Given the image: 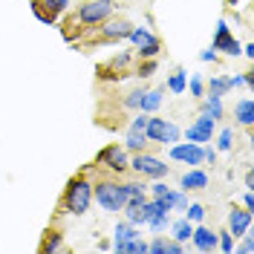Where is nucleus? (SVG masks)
<instances>
[{"mask_svg":"<svg viewBox=\"0 0 254 254\" xmlns=\"http://www.w3.org/2000/svg\"><path fill=\"white\" fill-rule=\"evenodd\" d=\"M90 202H93V182L84 179V176H75L69 179V185L64 190V199H61V208L72 217H81L90 211Z\"/></svg>","mask_w":254,"mask_h":254,"instance_id":"nucleus-1","label":"nucleus"},{"mask_svg":"<svg viewBox=\"0 0 254 254\" xmlns=\"http://www.w3.org/2000/svg\"><path fill=\"white\" fill-rule=\"evenodd\" d=\"M93 196L104 211L119 214L127 202V185H119V182H98V185H93Z\"/></svg>","mask_w":254,"mask_h":254,"instance_id":"nucleus-2","label":"nucleus"},{"mask_svg":"<svg viewBox=\"0 0 254 254\" xmlns=\"http://www.w3.org/2000/svg\"><path fill=\"white\" fill-rule=\"evenodd\" d=\"M113 15V0H87L78 9V23L81 26H101Z\"/></svg>","mask_w":254,"mask_h":254,"instance_id":"nucleus-3","label":"nucleus"},{"mask_svg":"<svg viewBox=\"0 0 254 254\" xmlns=\"http://www.w3.org/2000/svg\"><path fill=\"white\" fill-rule=\"evenodd\" d=\"M130 168H133L139 176H150V179H165V176H168V171H171L162 159L150 156V153H144V150L130 159Z\"/></svg>","mask_w":254,"mask_h":254,"instance_id":"nucleus-4","label":"nucleus"},{"mask_svg":"<svg viewBox=\"0 0 254 254\" xmlns=\"http://www.w3.org/2000/svg\"><path fill=\"white\" fill-rule=\"evenodd\" d=\"M127 38L133 41V47L139 49V58H156L159 55V38L147 26H133Z\"/></svg>","mask_w":254,"mask_h":254,"instance_id":"nucleus-5","label":"nucleus"},{"mask_svg":"<svg viewBox=\"0 0 254 254\" xmlns=\"http://www.w3.org/2000/svg\"><path fill=\"white\" fill-rule=\"evenodd\" d=\"M95 165H107V168H110V171H116V174H125V171H130L127 150H125V147H119V144H107V147L95 156Z\"/></svg>","mask_w":254,"mask_h":254,"instance_id":"nucleus-6","label":"nucleus"},{"mask_svg":"<svg viewBox=\"0 0 254 254\" xmlns=\"http://www.w3.org/2000/svg\"><path fill=\"white\" fill-rule=\"evenodd\" d=\"M171 159L174 162H182V165H190V168H199L202 165V144L196 142H176L171 144Z\"/></svg>","mask_w":254,"mask_h":254,"instance_id":"nucleus-7","label":"nucleus"},{"mask_svg":"<svg viewBox=\"0 0 254 254\" xmlns=\"http://www.w3.org/2000/svg\"><path fill=\"white\" fill-rule=\"evenodd\" d=\"M211 49H214V52H225V55H240L243 47L237 44V38L231 35V29H228L225 20L217 23V35H214V41H211Z\"/></svg>","mask_w":254,"mask_h":254,"instance_id":"nucleus-8","label":"nucleus"},{"mask_svg":"<svg viewBox=\"0 0 254 254\" xmlns=\"http://www.w3.org/2000/svg\"><path fill=\"white\" fill-rule=\"evenodd\" d=\"M214 130H217V122H214V119H208L205 113H202V116H199L188 130H185V139H188V142H196V144H205V142L214 139Z\"/></svg>","mask_w":254,"mask_h":254,"instance_id":"nucleus-9","label":"nucleus"},{"mask_svg":"<svg viewBox=\"0 0 254 254\" xmlns=\"http://www.w3.org/2000/svg\"><path fill=\"white\" fill-rule=\"evenodd\" d=\"M190 243H193L196 252H217V231H211L205 225H193Z\"/></svg>","mask_w":254,"mask_h":254,"instance_id":"nucleus-10","label":"nucleus"},{"mask_svg":"<svg viewBox=\"0 0 254 254\" xmlns=\"http://www.w3.org/2000/svg\"><path fill=\"white\" fill-rule=\"evenodd\" d=\"M249 228H252V211H249V208H234V211L228 214V231H231V237L234 240L243 237Z\"/></svg>","mask_w":254,"mask_h":254,"instance_id":"nucleus-11","label":"nucleus"},{"mask_svg":"<svg viewBox=\"0 0 254 254\" xmlns=\"http://www.w3.org/2000/svg\"><path fill=\"white\" fill-rule=\"evenodd\" d=\"M133 29V23H127V20H104V26H101V38L104 41H125L127 35Z\"/></svg>","mask_w":254,"mask_h":254,"instance_id":"nucleus-12","label":"nucleus"},{"mask_svg":"<svg viewBox=\"0 0 254 254\" xmlns=\"http://www.w3.org/2000/svg\"><path fill=\"white\" fill-rule=\"evenodd\" d=\"M179 188H185V190H202V188H208V174H205V171H199V168H190V171L182 174Z\"/></svg>","mask_w":254,"mask_h":254,"instance_id":"nucleus-13","label":"nucleus"},{"mask_svg":"<svg viewBox=\"0 0 254 254\" xmlns=\"http://www.w3.org/2000/svg\"><path fill=\"white\" fill-rule=\"evenodd\" d=\"M130 237H136V225H130V222H119L116 225V231H113V252H119V254H125V243Z\"/></svg>","mask_w":254,"mask_h":254,"instance_id":"nucleus-14","label":"nucleus"},{"mask_svg":"<svg viewBox=\"0 0 254 254\" xmlns=\"http://www.w3.org/2000/svg\"><path fill=\"white\" fill-rule=\"evenodd\" d=\"M234 119H237L243 127H252L254 125V101H252V95L240 98L237 104H234Z\"/></svg>","mask_w":254,"mask_h":254,"instance_id":"nucleus-15","label":"nucleus"},{"mask_svg":"<svg viewBox=\"0 0 254 254\" xmlns=\"http://www.w3.org/2000/svg\"><path fill=\"white\" fill-rule=\"evenodd\" d=\"M202 113H205L208 119H214V122H220L222 119V95H205V101H202Z\"/></svg>","mask_w":254,"mask_h":254,"instance_id":"nucleus-16","label":"nucleus"},{"mask_svg":"<svg viewBox=\"0 0 254 254\" xmlns=\"http://www.w3.org/2000/svg\"><path fill=\"white\" fill-rule=\"evenodd\" d=\"M147 144H150V142H147L144 130H127V142H125L127 150H133V153H142Z\"/></svg>","mask_w":254,"mask_h":254,"instance_id":"nucleus-17","label":"nucleus"},{"mask_svg":"<svg viewBox=\"0 0 254 254\" xmlns=\"http://www.w3.org/2000/svg\"><path fill=\"white\" fill-rule=\"evenodd\" d=\"M159 107H162V90H144L139 110L142 113H156Z\"/></svg>","mask_w":254,"mask_h":254,"instance_id":"nucleus-18","label":"nucleus"},{"mask_svg":"<svg viewBox=\"0 0 254 254\" xmlns=\"http://www.w3.org/2000/svg\"><path fill=\"white\" fill-rule=\"evenodd\" d=\"M179 139H182V130H179L174 122L165 119V127H162V133H159V144H168V147H171V144H176Z\"/></svg>","mask_w":254,"mask_h":254,"instance_id":"nucleus-19","label":"nucleus"},{"mask_svg":"<svg viewBox=\"0 0 254 254\" xmlns=\"http://www.w3.org/2000/svg\"><path fill=\"white\" fill-rule=\"evenodd\" d=\"M64 249V234H58V231H47V237H44V243H41V254H55Z\"/></svg>","mask_w":254,"mask_h":254,"instance_id":"nucleus-20","label":"nucleus"},{"mask_svg":"<svg viewBox=\"0 0 254 254\" xmlns=\"http://www.w3.org/2000/svg\"><path fill=\"white\" fill-rule=\"evenodd\" d=\"M185 87H188V72H185V69H174L171 78H168V90L176 93V95H182L185 93Z\"/></svg>","mask_w":254,"mask_h":254,"instance_id":"nucleus-21","label":"nucleus"},{"mask_svg":"<svg viewBox=\"0 0 254 254\" xmlns=\"http://www.w3.org/2000/svg\"><path fill=\"white\" fill-rule=\"evenodd\" d=\"M190 231H193V222H190L188 217H185V220H176L174 225H171V234H174V240H179V243H188Z\"/></svg>","mask_w":254,"mask_h":254,"instance_id":"nucleus-22","label":"nucleus"},{"mask_svg":"<svg viewBox=\"0 0 254 254\" xmlns=\"http://www.w3.org/2000/svg\"><path fill=\"white\" fill-rule=\"evenodd\" d=\"M228 90H234L231 87V75H214L208 81V93L211 95H225Z\"/></svg>","mask_w":254,"mask_h":254,"instance_id":"nucleus-23","label":"nucleus"},{"mask_svg":"<svg viewBox=\"0 0 254 254\" xmlns=\"http://www.w3.org/2000/svg\"><path fill=\"white\" fill-rule=\"evenodd\" d=\"M162 127H165V119H156V116H150V119H147V127H144V136H147V142H159V133H162Z\"/></svg>","mask_w":254,"mask_h":254,"instance_id":"nucleus-24","label":"nucleus"},{"mask_svg":"<svg viewBox=\"0 0 254 254\" xmlns=\"http://www.w3.org/2000/svg\"><path fill=\"white\" fill-rule=\"evenodd\" d=\"M234 147V130L231 127H225V130H220V136H217V150H231Z\"/></svg>","mask_w":254,"mask_h":254,"instance_id":"nucleus-25","label":"nucleus"},{"mask_svg":"<svg viewBox=\"0 0 254 254\" xmlns=\"http://www.w3.org/2000/svg\"><path fill=\"white\" fill-rule=\"evenodd\" d=\"M188 87H190V95H193V98H202V95H205V78H202L199 72H193V75H190Z\"/></svg>","mask_w":254,"mask_h":254,"instance_id":"nucleus-26","label":"nucleus"},{"mask_svg":"<svg viewBox=\"0 0 254 254\" xmlns=\"http://www.w3.org/2000/svg\"><path fill=\"white\" fill-rule=\"evenodd\" d=\"M144 252H147V243H144L139 234H136V237H130L125 243V254H144Z\"/></svg>","mask_w":254,"mask_h":254,"instance_id":"nucleus-27","label":"nucleus"},{"mask_svg":"<svg viewBox=\"0 0 254 254\" xmlns=\"http://www.w3.org/2000/svg\"><path fill=\"white\" fill-rule=\"evenodd\" d=\"M168 196H171V205L176 211H185L188 208V193H182V190H176V188H168Z\"/></svg>","mask_w":254,"mask_h":254,"instance_id":"nucleus-28","label":"nucleus"},{"mask_svg":"<svg viewBox=\"0 0 254 254\" xmlns=\"http://www.w3.org/2000/svg\"><path fill=\"white\" fill-rule=\"evenodd\" d=\"M217 249L225 252V254L234 252V237H231V231H220V234H217Z\"/></svg>","mask_w":254,"mask_h":254,"instance_id":"nucleus-29","label":"nucleus"},{"mask_svg":"<svg viewBox=\"0 0 254 254\" xmlns=\"http://www.w3.org/2000/svg\"><path fill=\"white\" fill-rule=\"evenodd\" d=\"M69 3H72V0H41V6H47V12L49 15H55V17L61 15Z\"/></svg>","mask_w":254,"mask_h":254,"instance_id":"nucleus-30","label":"nucleus"},{"mask_svg":"<svg viewBox=\"0 0 254 254\" xmlns=\"http://www.w3.org/2000/svg\"><path fill=\"white\" fill-rule=\"evenodd\" d=\"M32 12H35V17H38V20H44V23H49V26L55 23V15H49L47 9L41 6V0H32Z\"/></svg>","mask_w":254,"mask_h":254,"instance_id":"nucleus-31","label":"nucleus"},{"mask_svg":"<svg viewBox=\"0 0 254 254\" xmlns=\"http://www.w3.org/2000/svg\"><path fill=\"white\" fill-rule=\"evenodd\" d=\"M185 211H188V220L190 222H202V220H205V205H199V202H190Z\"/></svg>","mask_w":254,"mask_h":254,"instance_id":"nucleus-32","label":"nucleus"},{"mask_svg":"<svg viewBox=\"0 0 254 254\" xmlns=\"http://www.w3.org/2000/svg\"><path fill=\"white\" fill-rule=\"evenodd\" d=\"M153 72H156V61H153V58H144V61L139 64V69H136L139 78H150Z\"/></svg>","mask_w":254,"mask_h":254,"instance_id":"nucleus-33","label":"nucleus"},{"mask_svg":"<svg viewBox=\"0 0 254 254\" xmlns=\"http://www.w3.org/2000/svg\"><path fill=\"white\" fill-rule=\"evenodd\" d=\"M142 95H144V90H133V93H127L125 107H130V110H139V104H142Z\"/></svg>","mask_w":254,"mask_h":254,"instance_id":"nucleus-34","label":"nucleus"},{"mask_svg":"<svg viewBox=\"0 0 254 254\" xmlns=\"http://www.w3.org/2000/svg\"><path fill=\"white\" fill-rule=\"evenodd\" d=\"M165 249H168V237H156L153 243H147V252L150 254H165Z\"/></svg>","mask_w":254,"mask_h":254,"instance_id":"nucleus-35","label":"nucleus"},{"mask_svg":"<svg viewBox=\"0 0 254 254\" xmlns=\"http://www.w3.org/2000/svg\"><path fill=\"white\" fill-rule=\"evenodd\" d=\"M147 119H150V113H142V110H139V116L130 122V130H144V127H147Z\"/></svg>","mask_w":254,"mask_h":254,"instance_id":"nucleus-36","label":"nucleus"},{"mask_svg":"<svg viewBox=\"0 0 254 254\" xmlns=\"http://www.w3.org/2000/svg\"><path fill=\"white\" fill-rule=\"evenodd\" d=\"M147 225H150L153 231H165V228L171 225V214H165V217H156V220H153V222H147Z\"/></svg>","mask_w":254,"mask_h":254,"instance_id":"nucleus-37","label":"nucleus"},{"mask_svg":"<svg viewBox=\"0 0 254 254\" xmlns=\"http://www.w3.org/2000/svg\"><path fill=\"white\" fill-rule=\"evenodd\" d=\"M240 252H243V254H254V240H252V234H249V231L243 234V243H240Z\"/></svg>","mask_w":254,"mask_h":254,"instance_id":"nucleus-38","label":"nucleus"},{"mask_svg":"<svg viewBox=\"0 0 254 254\" xmlns=\"http://www.w3.org/2000/svg\"><path fill=\"white\" fill-rule=\"evenodd\" d=\"M199 61H211V64H214V61H217V52H214V49H205V52H199Z\"/></svg>","mask_w":254,"mask_h":254,"instance_id":"nucleus-39","label":"nucleus"},{"mask_svg":"<svg viewBox=\"0 0 254 254\" xmlns=\"http://www.w3.org/2000/svg\"><path fill=\"white\" fill-rule=\"evenodd\" d=\"M243 205L249 208V211H254V193H252V190H246V196H243Z\"/></svg>","mask_w":254,"mask_h":254,"instance_id":"nucleus-40","label":"nucleus"},{"mask_svg":"<svg viewBox=\"0 0 254 254\" xmlns=\"http://www.w3.org/2000/svg\"><path fill=\"white\" fill-rule=\"evenodd\" d=\"M231 87H246V72L243 75H231Z\"/></svg>","mask_w":254,"mask_h":254,"instance_id":"nucleus-41","label":"nucleus"},{"mask_svg":"<svg viewBox=\"0 0 254 254\" xmlns=\"http://www.w3.org/2000/svg\"><path fill=\"white\" fill-rule=\"evenodd\" d=\"M153 196H162V193H165V190H168V185H165V182H156V185H153Z\"/></svg>","mask_w":254,"mask_h":254,"instance_id":"nucleus-42","label":"nucleus"},{"mask_svg":"<svg viewBox=\"0 0 254 254\" xmlns=\"http://www.w3.org/2000/svg\"><path fill=\"white\" fill-rule=\"evenodd\" d=\"M240 52H246V58H254V44H246Z\"/></svg>","mask_w":254,"mask_h":254,"instance_id":"nucleus-43","label":"nucleus"},{"mask_svg":"<svg viewBox=\"0 0 254 254\" xmlns=\"http://www.w3.org/2000/svg\"><path fill=\"white\" fill-rule=\"evenodd\" d=\"M246 188H249V190L254 188V176H252V171H249V174H246Z\"/></svg>","mask_w":254,"mask_h":254,"instance_id":"nucleus-44","label":"nucleus"}]
</instances>
